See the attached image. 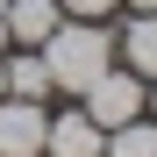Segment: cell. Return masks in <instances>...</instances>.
Wrapping results in <instances>:
<instances>
[{
	"label": "cell",
	"instance_id": "obj_1",
	"mask_svg": "<svg viewBox=\"0 0 157 157\" xmlns=\"http://www.w3.org/2000/svg\"><path fill=\"white\" fill-rule=\"evenodd\" d=\"M43 64H50V93H86L100 71L114 64V36L93 29V21H57V29L43 36Z\"/></svg>",
	"mask_w": 157,
	"mask_h": 157
},
{
	"label": "cell",
	"instance_id": "obj_2",
	"mask_svg": "<svg viewBox=\"0 0 157 157\" xmlns=\"http://www.w3.org/2000/svg\"><path fill=\"white\" fill-rule=\"evenodd\" d=\"M86 114H93L100 128H121V121H136V114H143V78L107 64V71L86 86Z\"/></svg>",
	"mask_w": 157,
	"mask_h": 157
},
{
	"label": "cell",
	"instance_id": "obj_3",
	"mask_svg": "<svg viewBox=\"0 0 157 157\" xmlns=\"http://www.w3.org/2000/svg\"><path fill=\"white\" fill-rule=\"evenodd\" d=\"M43 128H50V114H43V100H0V157H43Z\"/></svg>",
	"mask_w": 157,
	"mask_h": 157
},
{
	"label": "cell",
	"instance_id": "obj_4",
	"mask_svg": "<svg viewBox=\"0 0 157 157\" xmlns=\"http://www.w3.org/2000/svg\"><path fill=\"white\" fill-rule=\"evenodd\" d=\"M43 157H107V128H100L86 107H78V114H57L43 128Z\"/></svg>",
	"mask_w": 157,
	"mask_h": 157
},
{
	"label": "cell",
	"instance_id": "obj_5",
	"mask_svg": "<svg viewBox=\"0 0 157 157\" xmlns=\"http://www.w3.org/2000/svg\"><path fill=\"white\" fill-rule=\"evenodd\" d=\"M0 21H7V43L43 50V36L64 21V7H57V0H7V7H0Z\"/></svg>",
	"mask_w": 157,
	"mask_h": 157
},
{
	"label": "cell",
	"instance_id": "obj_6",
	"mask_svg": "<svg viewBox=\"0 0 157 157\" xmlns=\"http://www.w3.org/2000/svg\"><path fill=\"white\" fill-rule=\"evenodd\" d=\"M0 78H7L14 100H43V93H50V64H43V50H21L14 64H0Z\"/></svg>",
	"mask_w": 157,
	"mask_h": 157
},
{
	"label": "cell",
	"instance_id": "obj_7",
	"mask_svg": "<svg viewBox=\"0 0 157 157\" xmlns=\"http://www.w3.org/2000/svg\"><path fill=\"white\" fill-rule=\"evenodd\" d=\"M121 50H128V71L136 78H157V14H136L121 29Z\"/></svg>",
	"mask_w": 157,
	"mask_h": 157
},
{
	"label": "cell",
	"instance_id": "obj_8",
	"mask_svg": "<svg viewBox=\"0 0 157 157\" xmlns=\"http://www.w3.org/2000/svg\"><path fill=\"white\" fill-rule=\"evenodd\" d=\"M107 157H157V121H121V128H107Z\"/></svg>",
	"mask_w": 157,
	"mask_h": 157
},
{
	"label": "cell",
	"instance_id": "obj_9",
	"mask_svg": "<svg viewBox=\"0 0 157 157\" xmlns=\"http://www.w3.org/2000/svg\"><path fill=\"white\" fill-rule=\"evenodd\" d=\"M57 7L78 14V21H93V14H107V7H114V0H57Z\"/></svg>",
	"mask_w": 157,
	"mask_h": 157
},
{
	"label": "cell",
	"instance_id": "obj_10",
	"mask_svg": "<svg viewBox=\"0 0 157 157\" xmlns=\"http://www.w3.org/2000/svg\"><path fill=\"white\" fill-rule=\"evenodd\" d=\"M136 7H143V14H157V0H136Z\"/></svg>",
	"mask_w": 157,
	"mask_h": 157
},
{
	"label": "cell",
	"instance_id": "obj_11",
	"mask_svg": "<svg viewBox=\"0 0 157 157\" xmlns=\"http://www.w3.org/2000/svg\"><path fill=\"white\" fill-rule=\"evenodd\" d=\"M0 50H7V21H0Z\"/></svg>",
	"mask_w": 157,
	"mask_h": 157
},
{
	"label": "cell",
	"instance_id": "obj_12",
	"mask_svg": "<svg viewBox=\"0 0 157 157\" xmlns=\"http://www.w3.org/2000/svg\"><path fill=\"white\" fill-rule=\"evenodd\" d=\"M0 100H7V78H0Z\"/></svg>",
	"mask_w": 157,
	"mask_h": 157
}]
</instances>
